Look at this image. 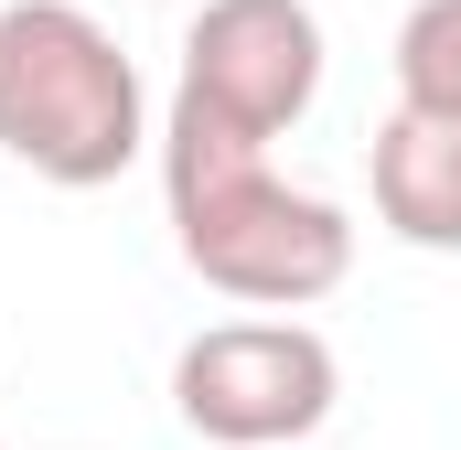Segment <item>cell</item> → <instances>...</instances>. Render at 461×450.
Segmentation results:
<instances>
[{
	"label": "cell",
	"mask_w": 461,
	"mask_h": 450,
	"mask_svg": "<svg viewBox=\"0 0 461 450\" xmlns=\"http://www.w3.org/2000/svg\"><path fill=\"white\" fill-rule=\"evenodd\" d=\"M279 140H247L194 97L161 118V204H172V247L204 290H226L247 311H312L354 279V215L333 194L290 183L268 161Z\"/></svg>",
	"instance_id": "1"
},
{
	"label": "cell",
	"mask_w": 461,
	"mask_h": 450,
	"mask_svg": "<svg viewBox=\"0 0 461 450\" xmlns=\"http://www.w3.org/2000/svg\"><path fill=\"white\" fill-rule=\"evenodd\" d=\"M0 150L65 194H97L150 150L140 65L86 0H0Z\"/></svg>",
	"instance_id": "2"
},
{
	"label": "cell",
	"mask_w": 461,
	"mask_h": 450,
	"mask_svg": "<svg viewBox=\"0 0 461 450\" xmlns=\"http://www.w3.org/2000/svg\"><path fill=\"white\" fill-rule=\"evenodd\" d=\"M172 408L215 450H301L344 408V364L312 322H215L172 354Z\"/></svg>",
	"instance_id": "3"
},
{
	"label": "cell",
	"mask_w": 461,
	"mask_h": 450,
	"mask_svg": "<svg viewBox=\"0 0 461 450\" xmlns=\"http://www.w3.org/2000/svg\"><path fill=\"white\" fill-rule=\"evenodd\" d=\"M204 118L247 140H290L322 97V22L312 0H204L183 32V86Z\"/></svg>",
	"instance_id": "4"
},
{
	"label": "cell",
	"mask_w": 461,
	"mask_h": 450,
	"mask_svg": "<svg viewBox=\"0 0 461 450\" xmlns=\"http://www.w3.org/2000/svg\"><path fill=\"white\" fill-rule=\"evenodd\" d=\"M397 97L461 118V0H419L397 22Z\"/></svg>",
	"instance_id": "6"
},
{
	"label": "cell",
	"mask_w": 461,
	"mask_h": 450,
	"mask_svg": "<svg viewBox=\"0 0 461 450\" xmlns=\"http://www.w3.org/2000/svg\"><path fill=\"white\" fill-rule=\"evenodd\" d=\"M365 172H375V225L397 247L461 257V118L451 108H408L397 97V118L365 150Z\"/></svg>",
	"instance_id": "5"
}]
</instances>
